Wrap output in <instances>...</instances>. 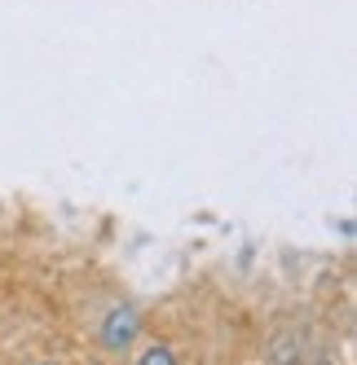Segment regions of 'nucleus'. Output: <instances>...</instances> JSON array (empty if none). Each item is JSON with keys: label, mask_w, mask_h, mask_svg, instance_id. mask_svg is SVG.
<instances>
[{"label": "nucleus", "mask_w": 357, "mask_h": 365, "mask_svg": "<svg viewBox=\"0 0 357 365\" xmlns=\"http://www.w3.org/2000/svg\"><path fill=\"white\" fill-rule=\"evenodd\" d=\"M101 339H106V348L124 352L137 339V312L133 308H115L111 317H106V326H101Z\"/></svg>", "instance_id": "obj_1"}, {"label": "nucleus", "mask_w": 357, "mask_h": 365, "mask_svg": "<svg viewBox=\"0 0 357 365\" xmlns=\"http://www.w3.org/2000/svg\"><path fill=\"white\" fill-rule=\"evenodd\" d=\"M141 365H176V361H172V352H168V348H150V352L141 356Z\"/></svg>", "instance_id": "obj_2"}]
</instances>
